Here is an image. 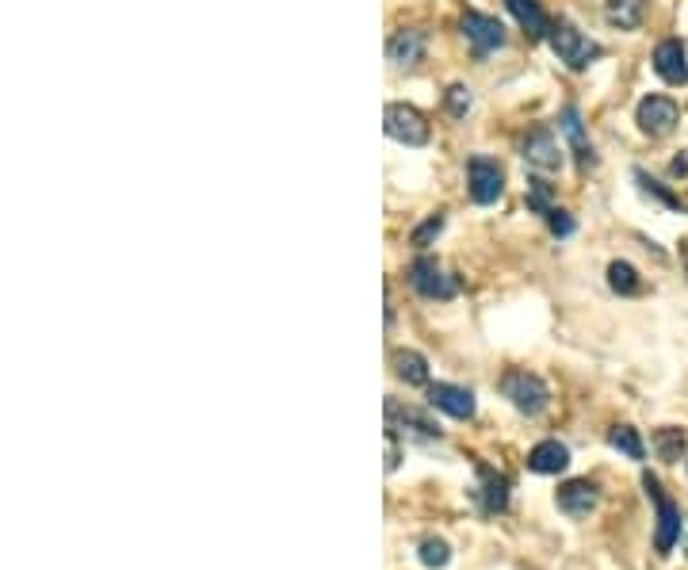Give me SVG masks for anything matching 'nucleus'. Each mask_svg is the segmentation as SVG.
Listing matches in <instances>:
<instances>
[{
    "mask_svg": "<svg viewBox=\"0 0 688 570\" xmlns=\"http://www.w3.org/2000/svg\"><path fill=\"white\" fill-rule=\"evenodd\" d=\"M654 73L666 85H688V50L681 39H662L654 50Z\"/></svg>",
    "mask_w": 688,
    "mask_h": 570,
    "instance_id": "obj_12",
    "label": "nucleus"
},
{
    "mask_svg": "<svg viewBox=\"0 0 688 570\" xmlns=\"http://www.w3.org/2000/svg\"><path fill=\"white\" fill-rule=\"evenodd\" d=\"M685 268H688V249H685Z\"/></svg>",
    "mask_w": 688,
    "mask_h": 570,
    "instance_id": "obj_32",
    "label": "nucleus"
},
{
    "mask_svg": "<svg viewBox=\"0 0 688 570\" xmlns=\"http://www.w3.org/2000/svg\"><path fill=\"white\" fill-rule=\"evenodd\" d=\"M394 375L406 379L409 387H429V360L413 349L394 352Z\"/></svg>",
    "mask_w": 688,
    "mask_h": 570,
    "instance_id": "obj_20",
    "label": "nucleus"
},
{
    "mask_svg": "<svg viewBox=\"0 0 688 570\" xmlns=\"http://www.w3.org/2000/svg\"><path fill=\"white\" fill-rule=\"evenodd\" d=\"M559 127H562V134L570 138V146H574V154H578L581 169H593V165H597V154H593V142H589V138H585V131H581L578 104H566V108H562Z\"/></svg>",
    "mask_w": 688,
    "mask_h": 570,
    "instance_id": "obj_16",
    "label": "nucleus"
},
{
    "mask_svg": "<svg viewBox=\"0 0 688 570\" xmlns=\"http://www.w3.org/2000/svg\"><path fill=\"white\" fill-rule=\"evenodd\" d=\"M501 395L509 398L516 410L528 417L543 414V410L551 406V387H547L536 372H524V368L505 372V379H501Z\"/></svg>",
    "mask_w": 688,
    "mask_h": 570,
    "instance_id": "obj_3",
    "label": "nucleus"
},
{
    "mask_svg": "<svg viewBox=\"0 0 688 570\" xmlns=\"http://www.w3.org/2000/svg\"><path fill=\"white\" fill-rule=\"evenodd\" d=\"M551 199H555V192H551V184H547V180H536V176H532V180H528V207H532L536 215H543V219H547V215L555 211V203H551Z\"/></svg>",
    "mask_w": 688,
    "mask_h": 570,
    "instance_id": "obj_25",
    "label": "nucleus"
},
{
    "mask_svg": "<svg viewBox=\"0 0 688 570\" xmlns=\"http://www.w3.org/2000/svg\"><path fill=\"white\" fill-rule=\"evenodd\" d=\"M643 490H646V498L654 502V509H658L654 551H658V555H669V551H673V544L681 540V505L669 498L666 490H662V483H658L650 471H643Z\"/></svg>",
    "mask_w": 688,
    "mask_h": 570,
    "instance_id": "obj_1",
    "label": "nucleus"
},
{
    "mask_svg": "<svg viewBox=\"0 0 688 570\" xmlns=\"http://www.w3.org/2000/svg\"><path fill=\"white\" fill-rule=\"evenodd\" d=\"M398 425H409L417 437H440V425L429 414H421L413 406H402L398 398H387V429H398Z\"/></svg>",
    "mask_w": 688,
    "mask_h": 570,
    "instance_id": "obj_17",
    "label": "nucleus"
},
{
    "mask_svg": "<svg viewBox=\"0 0 688 570\" xmlns=\"http://www.w3.org/2000/svg\"><path fill=\"white\" fill-rule=\"evenodd\" d=\"M474 96L467 85H452L448 92H444V108H448V115H455V119H463L467 111H471Z\"/></svg>",
    "mask_w": 688,
    "mask_h": 570,
    "instance_id": "obj_26",
    "label": "nucleus"
},
{
    "mask_svg": "<svg viewBox=\"0 0 688 570\" xmlns=\"http://www.w3.org/2000/svg\"><path fill=\"white\" fill-rule=\"evenodd\" d=\"M520 154H524V161H528L532 169H539V173H559L562 169V150H559V142H555V131H551V127H536V131L524 134Z\"/></svg>",
    "mask_w": 688,
    "mask_h": 570,
    "instance_id": "obj_9",
    "label": "nucleus"
},
{
    "mask_svg": "<svg viewBox=\"0 0 688 570\" xmlns=\"http://www.w3.org/2000/svg\"><path fill=\"white\" fill-rule=\"evenodd\" d=\"M604 20L616 31H635L646 20V0H604Z\"/></svg>",
    "mask_w": 688,
    "mask_h": 570,
    "instance_id": "obj_18",
    "label": "nucleus"
},
{
    "mask_svg": "<svg viewBox=\"0 0 688 570\" xmlns=\"http://www.w3.org/2000/svg\"><path fill=\"white\" fill-rule=\"evenodd\" d=\"M459 27H463V39L471 43L478 58H486V54H494V50L505 46V23L486 16V12H463Z\"/></svg>",
    "mask_w": 688,
    "mask_h": 570,
    "instance_id": "obj_7",
    "label": "nucleus"
},
{
    "mask_svg": "<svg viewBox=\"0 0 688 570\" xmlns=\"http://www.w3.org/2000/svg\"><path fill=\"white\" fill-rule=\"evenodd\" d=\"M608 444H612L620 456H627V460H643L646 456L643 437H639V429H631V425H616V429L608 433Z\"/></svg>",
    "mask_w": 688,
    "mask_h": 570,
    "instance_id": "obj_22",
    "label": "nucleus"
},
{
    "mask_svg": "<svg viewBox=\"0 0 688 570\" xmlns=\"http://www.w3.org/2000/svg\"><path fill=\"white\" fill-rule=\"evenodd\" d=\"M409 284L421 299H455L459 295V284L455 276H448L436 257H417L409 264Z\"/></svg>",
    "mask_w": 688,
    "mask_h": 570,
    "instance_id": "obj_5",
    "label": "nucleus"
},
{
    "mask_svg": "<svg viewBox=\"0 0 688 570\" xmlns=\"http://www.w3.org/2000/svg\"><path fill=\"white\" fill-rule=\"evenodd\" d=\"M688 173V161L685 157H677V161H673V176H685Z\"/></svg>",
    "mask_w": 688,
    "mask_h": 570,
    "instance_id": "obj_31",
    "label": "nucleus"
},
{
    "mask_svg": "<svg viewBox=\"0 0 688 570\" xmlns=\"http://www.w3.org/2000/svg\"><path fill=\"white\" fill-rule=\"evenodd\" d=\"M398 463H402V452H398V433H394V429H387V471H398Z\"/></svg>",
    "mask_w": 688,
    "mask_h": 570,
    "instance_id": "obj_30",
    "label": "nucleus"
},
{
    "mask_svg": "<svg viewBox=\"0 0 688 570\" xmlns=\"http://www.w3.org/2000/svg\"><path fill=\"white\" fill-rule=\"evenodd\" d=\"M597 502H601V490H597V483H589V479H570L555 494V505H559L566 517H589L597 509Z\"/></svg>",
    "mask_w": 688,
    "mask_h": 570,
    "instance_id": "obj_11",
    "label": "nucleus"
},
{
    "mask_svg": "<svg viewBox=\"0 0 688 570\" xmlns=\"http://www.w3.org/2000/svg\"><path fill=\"white\" fill-rule=\"evenodd\" d=\"M429 406L444 410L455 421H471L474 417V395L459 383H429Z\"/></svg>",
    "mask_w": 688,
    "mask_h": 570,
    "instance_id": "obj_10",
    "label": "nucleus"
},
{
    "mask_svg": "<svg viewBox=\"0 0 688 570\" xmlns=\"http://www.w3.org/2000/svg\"><path fill=\"white\" fill-rule=\"evenodd\" d=\"M478 505H482V513H505L509 509V479L497 475L486 463H478Z\"/></svg>",
    "mask_w": 688,
    "mask_h": 570,
    "instance_id": "obj_14",
    "label": "nucleus"
},
{
    "mask_svg": "<svg viewBox=\"0 0 688 570\" xmlns=\"http://www.w3.org/2000/svg\"><path fill=\"white\" fill-rule=\"evenodd\" d=\"M677 119H681V111H677V104L669 96H643L639 108H635V123L650 138H666L677 127Z\"/></svg>",
    "mask_w": 688,
    "mask_h": 570,
    "instance_id": "obj_8",
    "label": "nucleus"
},
{
    "mask_svg": "<svg viewBox=\"0 0 688 570\" xmlns=\"http://www.w3.org/2000/svg\"><path fill=\"white\" fill-rule=\"evenodd\" d=\"M608 287H612L616 295H639V291H643V280H639V272H635L627 261H612L608 264Z\"/></svg>",
    "mask_w": 688,
    "mask_h": 570,
    "instance_id": "obj_23",
    "label": "nucleus"
},
{
    "mask_svg": "<svg viewBox=\"0 0 688 570\" xmlns=\"http://www.w3.org/2000/svg\"><path fill=\"white\" fill-rule=\"evenodd\" d=\"M551 50L559 54L562 66L574 69V73L589 69L593 62H597V58H601V46L593 43L589 35H581V31L570 20H559L555 27H551Z\"/></svg>",
    "mask_w": 688,
    "mask_h": 570,
    "instance_id": "obj_2",
    "label": "nucleus"
},
{
    "mask_svg": "<svg viewBox=\"0 0 688 570\" xmlns=\"http://www.w3.org/2000/svg\"><path fill=\"white\" fill-rule=\"evenodd\" d=\"M547 226H551L555 238H570V234H574V219H570V211H562V207H555V211L547 215Z\"/></svg>",
    "mask_w": 688,
    "mask_h": 570,
    "instance_id": "obj_29",
    "label": "nucleus"
},
{
    "mask_svg": "<svg viewBox=\"0 0 688 570\" xmlns=\"http://www.w3.org/2000/svg\"><path fill=\"white\" fill-rule=\"evenodd\" d=\"M383 127H387L390 138L402 142V146H425L432 134L429 123H425V115L417 108H409V104H387Z\"/></svg>",
    "mask_w": 688,
    "mask_h": 570,
    "instance_id": "obj_6",
    "label": "nucleus"
},
{
    "mask_svg": "<svg viewBox=\"0 0 688 570\" xmlns=\"http://www.w3.org/2000/svg\"><path fill=\"white\" fill-rule=\"evenodd\" d=\"M509 4V12L516 16V23L532 35V39H547L551 35V20H547V12L539 8V0H505Z\"/></svg>",
    "mask_w": 688,
    "mask_h": 570,
    "instance_id": "obj_19",
    "label": "nucleus"
},
{
    "mask_svg": "<svg viewBox=\"0 0 688 570\" xmlns=\"http://www.w3.org/2000/svg\"><path fill=\"white\" fill-rule=\"evenodd\" d=\"M685 551H688V544H685Z\"/></svg>",
    "mask_w": 688,
    "mask_h": 570,
    "instance_id": "obj_33",
    "label": "nucleus"
},
{
    "mask_svg": "<svg viewBox=\"0 0 688 570\" xmlns=\"http://www.w3.org/2000/svg\"><path fill=\"white\" fill-rule=\"evenodd\" d=\"M635 180L643 184V192H646V196H654V199H658V203H666L669 211H681V207H685V203H681V199L673 196V192H666V188H662L658 180H650V176H646L643 169H635Z\"/></svg>",
    "mask_w": 688,
    "mask_h": 570,
    "instance_id": "obj_27",
    "label": "nucleus"
},
{
    "mask_svg": "<svg viewBox=\"0 0 688 570\" xmlns=\"http://www.w3.org/2000/svg\"><path fill=\"white\" fill-rule=\"evenodd\" d=\"M425 50H429V35L417 27H402L387 43V58L394 66H417V62H425Z\"/></svg>",
    "mask_w": 688,
    "mask_h": 570,
    "instance_id": "obj_13",
    "label": "nucleus"
},
{
    "mask_svg": "<svg viewBox=\"0 0 688 570\" xmlns=\"http://www.w3.org/2000/svg\"><path fill=\"white\" fill-rule=\"evenodd\" d=\"M417 559L425 563V567L440 570L452 563V548L444 544V540H436V536H429V540H421V548H417Z\"/></svg>",
    "mask_w": 688,
    "mask_h": 570,
    "instance_id": "obj_24",
    "label": "nucleus"
},
{
    "mask_svg": "<svg viewBox=\"0 0 688 570\" xmlns=\"http://www.w3.org/2000/svg\"><path fill=\"white\" fill-rule=\"evenodd\" d=\"M566 467H570V448L562 440H539L528 452V471H536V475H559Z\"/></svg>",
    "mask_w": 688,
    "mask_h": 570,
    "instance_id": "obj_15",
    "label": "nucleus"
},
{
    "mask_svg": "<svg viewBox=\"0 0 688 570\" xmlns=\"http://www.w3.org/2000/svg\"><path fill=\"white\" fill-rule=\"evenodd\" d=\"M467 192L478 207H490L505 192V169L494 157H471L467 161Z\"/></svg>",
    "mask_w": 688,
    "mask_h": 570,
    "instance_id": "obj_4",
    "label": "nucleus"
},
{
    "mask_svg": "<svg viewBox=\"0 0 688 570\" xmlns=\"http://www.w3.org/2000/svg\"><path fill=\"white\" fill-rule=\"evenodd\" d=\"M685 448H688V433L685 429H677V425H666V429L654 433V452H658V460L677 463L685 456Z\"/></svg>",
    "mask_w": 688,
    "mask_h": 570,
    "instance_id": "obj_21",
    "label": "nucleus"
},
{
    "mask_svg": "<svg viewBox=\"0 0 688 570\" xmlns=\"http://www.w3.org/2000/svg\"><path fill=\"white\" fill-rule=\"evenodd\" d=\"M440 230H444V215L436 211V215H429V219L413 230V245H417V249H425V245H432V238H436Z\"/></svg>",
    "mask_w": 688,
    "mask_h": 570,
    "instance_id": "obj_28",
    "label": "nucleus"
}]
</instances>
